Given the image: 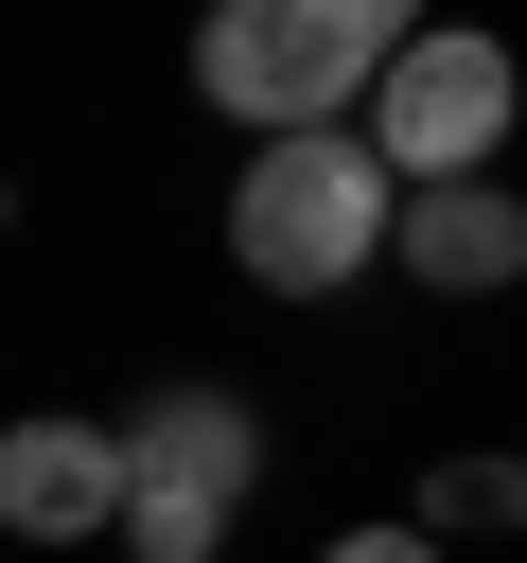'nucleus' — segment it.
<instances>
[{
  "label": "nucleus",
  "instance_id": "nucleus-3",
  "mask_svg": "<svg viewBox=\"0 0 527 563\" xmlns=\"http://www.w3.org/2000/svg\"><path fill=\"white\" fill-rule=\"evenodd\" d=\"M246 493H264V405L246 387L176 369V387L123 405V528H105L123 563H228Z\"/></svg>",
  "mask_w": 527,
  "mask_h": 563
},
{
  "label": "nucleus",
  "instance_id": "nucleus-2",
  "mask_svg": "<svg viewBox=\"0 0 527 563\" xmlns=\"http://www.w3.org/2000/svg\"><path fill=\"white\" fill-rule=\"evenodd\" d=\"M386 158L351 141V123H299V141H246V176H228V264L264 282V299H351L369 264H386Z\"/></svg>",
  "mask_w": 527,
  "mask_h": 563
},
{
  "label": "nucleus",
  "instance_id": "nucleus-8",
  "mask_svg": "<svg viewBox=\"0 0 527 563\" xmlns=\"http://www.w3.org/2000/svg\"><path fill=\"white\" fill-rule=\"evenodd\" d=\"M316 563H457V545H439V528H334Z\"/></svg>",
  "mask_w": 527,
  "mask_h": 563
},
{
  "label": "nucleus",
  "instance_id": "nucleus-4",
  "mask_svg": "<svg viewBox=\"0 0 527 563\" xmlns=\"http://www.w3.org/2000/svg\"><path fill=\"white\" fill-rule=\"evenodd\" d=\"M527 123V53L509 35H474V18H422L386 70H369V106H351V141L386 158V194H439V176H492V141Z\"/></svg>",
  "mask_w": 527,
  "mask_h": 563
},
{
  "label": "nucleus",
  "instance_id": "nucleus-1",
  "mask_svg": "<svg viewBox=\"0 0 527 563\" xmlns=\"http://www.w3.org/2000/svg\"><path fill=\"white\" fill-rule=\"evenodd\" d=\"M422 18H439V0H211V18H193V106L246 123V141L351 123L369 70H386Z\"/></svg>",
  "mask_w": 527,
  "mask_h": 563
},
{
  "label": "nucleus",
  "instance_id": "nucleus-5",
  "mask_svg": "<svg viewBox=\"0 0 527 563\" xmlns=\"http://www.w3.org/2000/svg\"><path fill=\"white\" fill-rule=\"evenodd\" d=\"M123 528V422L105 405H18L0 422V545H105Z\"/></svg>",
  "mask_w": 527,
  "mask_h": 563
},
{
  "label": "nucleus",
  "instance_id": "nucleus-6",
  "mask_svg": "<svg viewBox=\"0 0 527 563\" xmlns=\"http://www.w3.org/2000/svg\"><path fill=\"white\" fill-rule=\"evenodd\" d=\"M386 282H422V299H509V282H527V194H509V176L404 194V211H386Z\"/></svg>",
  "mask_w": 527,
  "mask_h": 563
},
{
  "label": "nucleus",
  "instance_id": "nucleus-7",
  "mask_svg": "<svg viewBox=\"0 0 527 563\" xmlns=\"http://www.w3.org/2000/svg\"><path fill=\"white\" fill-rule=\"evenodd\" d=\"M404 528H439V545H474V528H527V457H439Z\"/></svg>",
  "mask_w": 527,
  "mask_h": 563
}]
</instances>
